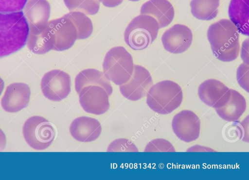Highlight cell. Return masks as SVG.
I'll return each mask as SVG.
<instances>
[{"label":"cell","instance_id":"f1b7e54d","mask_svg":"<svg viewBox=\"0 0 249 180\" xmlns=\"http://www.w3.org/2000/svg\"><path fill=\"white\" fill-rule=\"evenodd\" d=\"M241 58L244 63L249 64V38L242 43L241 48Z\"/></svg>","mask_w":249,"mask_h":180},{"label":"cell","instance_id":"ac0fdd59","mask_svg":"<svg viewBox=\"0 0 249 180\" xmlns=\"http://www.w3.org/2000/svg\"><path fill=\"white\" fill-rule=\"evenodd\" d=\"M245 98L238 91L231 89L228 102L222 107L215 109L218 115L228 122L237 121L246 110Z\"/></svg>","mask_w":249,"mask_h":180},{"label":"cell","instance_id":"7a4b0ae2","mask_svg":"<svg viewBox=\"0 0 249 180\" xmlns=\"http://www.w3.org/2000/svg\"><path fill=\"white\" fill-rule=\"evenodd\" d=\"M235 25L228 19L211 24L207 37L215 57L222 62H231L238 56L239 34Z\"/></svg>","mask_w":249,"mask_h":180},{"label":"cell","instance_id":"7402d4cb","mask_svg":"<svg viewBox=\"0 0 249 180\" xmlns=\"http://www.w3.org/2000/svg\"><path fill=\"white\" fill-rule=\"evenodd\" d=\"M64 16L70 19L77 33V39L89 37L93 32V24L91 19L85 13L79 11H70Z\"/></svg>","mask_w":249,"mask_h":180},{"label":"cell","instance_id":"5b68a950","mask_svg":"<svg viewBox=\"0 0 249 180\" xmlns=\"http://www.w3.org/2000/svg\"><path fill=\"white\" fill-rule=\"evenodd\" d=\"M134 65L129 52L122 46H117L107 52L103 63V73L109 81L121 85L131 78Z\"/></svg>","mask_w":249,"mask_h":180},{"label":"cell","instance_id":"4316f807","mask_svg":"<svg viewBox=\"0 0 249 180\" xmlns=\"http://www.w3.org/2000/svg\"><path fill=\"white\" fill-rule=\"evenodd\" d=\"M28 0H0V12L21 11Z\"/></svg>","mask_w":249,"mask_h":180},{"label":"cell","instance_id":"484cf974","mask_svg":"<svg viewBox=\"0 0 249 180\" xmlns=\"http://www.w3.org/2000/svg\"><path fill=\"white\" fill-rule=\"evenodd\" d=\"M145 152H174L172 144L168 141L162 139H156L149 142L145 147Z\"/></svg>","mask_w":249,"mask_h":180},{"label":"cell","instance_id":"8fae6325","mask_svg":"<svg viewBox=\"0 0 249 180\" xmlns=\"http://www.w3.org/2000/svg\"><path fill=\"white\" fill-rule=\"evenodd\" d=\"M51 13V6L47 0H28L23 14L27 21L29 32L42 33L46 28Z\"/></svg>","mask_w":249,"mask_h":180},{"label":"cell","instance_id":"8992f818","mask_svg":"<svg viewBox=\"0 0 249 180\" xmlns=\"http://www.w3.org/2000/svg\"><path fill=\"white\" fill-rule=\"evenodd\" d=\"M23 134L27 144L38 150L49 147L55 136L52 124L46 118L37 115L31 116L26 120Z\"/></svg>","mask_w":249,"mask_h":180},{"label":"cell","instance_id":"30bf717a","mask_svg":"<svg viewBox=\"0 0 249 180\" xmlns=\"http://www.w3.org/2000/svg\"><path fill=\"white\" fill-rule=\"evenodd\" d=\"M78 95L81 107L88 113L100 115L106 113L109 108V96L100 86H86L81 89Z\"/></svg>","mask_w":249,"mask_h":180},{"label":"cell","instance_id":"44dd1931","mask_svg":"<svg viewBox=\"0 0 249 180\" xmlns=\"http://www.w3.org/2000/svg\"><path fill=\"white\" fill-rule=\"evenodd\" d=\"M220 0H192L191 12L196 18L210 20L217 15Z\"/></svg>","mask_w":249,"mask_h":180},{"label":"cell","instance_id":"4dcf8cb0","mask_svg":"<svg viewBox=\"0 0 249 180\" xmlns=\"http://www.w3.org/2000/svg\"><path fill=\"white\" fill-rule=\"evenodd\" d=\"M6 136L3 131L0 129V151L4 150L6 147Z\"/></svg>","mask_w":249,"mask_h":180},{"label":"cell","instance_id":"5bb4252c","mask_svg":"<svg viewBox=\"0 0 249 180\" xmlns=\"http://www.w3.org/2000/svg\"><path fill=\"white\" fill-rule=\"evenodd\" d=\"M198 94L205 104L217 109L228 102L231 95V89L218 80L209 79L200 84Z\"/></svg>","mask_w":249,"mask_h":180},{"label":"cell","instance_id":"1f68e13d","mask_svg":"<svg viewBox=\"0 0 249 180\" xmlns=\"http://www.w3.org/2000/svg\"><path fill=\"white\" fill-rule=\"evenodd\" d=\"M4 87V82L3 80L0 77V95L1 94Z\"/></svg>","mask_w":249,"mask_h":180},{"label":"cell","instance_id":"6da1fadb","mask_svg":"<svg viewBox=\"0 0 249 180\" xmlns=\"http://www.w3.org/2000/svg\"><path fill=\"white\" fill-rule=\"evenodd\" d=\"M29 33L28 24L22 11L0 12V58L23 48Z\"/></svg>","mask_w":249,"mask_h":180},{"label":"cell","instance_id":"9c48e42d","mask_svg":"<svg viewBox=\"0 0 249 180\" xmlns=\"http://www.w3.org/2000/svg\"><path fill=\"white\" fill-rule=\"evenodd\" d=\"M152 85L149 72L145 67L135 65L131 78L126 83L120 85L119 89L126 98L137 101L146 96Z\"/></svg>","mask_w":249,"mask_h":180},{"label":"cell","instance_id":"603a6c76","mask_svg":"<svg viewBox=\"0 0 249 180\" xmlns=\"http://www.w3.org/2000/svg\"><path fill=\"white\" fill-rule=\"evenodd\" d=\"M67 8L71 11H79L88 15H94L99 10L98 0H63Z\"/></svg>","mask_w":249,"mask_h":180},{"label":"cell","instance_id":"2e32d148","mask_svg":"<svg viewBox=\"0 0 249 180\" xmlns=\"http://www.w3.org/2000/svg\"><path fill=\"white\" fill-rule=\"evenodd\" d=\"M69 130L71 135L76 140L81 142H90L99 137L102 127L97 119L82 116L72 121Z\"/></svg>","mask_w":249,"mask_h":180},{"label":"cell","instance_id":"d6a6232c","mask_svg":"<svg viewBox=\"0 0 249 180\" xmlns=\"http://www.w3.org/2000/svg\"><path fill=\"white\" fill-rule=\"evenodd\" d=\"M130 1H139L140 0H129Z\"/></svg>","mask_w":249,"mask_h":180},{"label":"cell","instance_id":"3957f363","mask_svg":"<svg viewBox=\"0 0 249 180\" xmlns=\"http://www.w3.org/2000/svg\"><path fill=\"white\" fill-rule=\"evenodd\" d=\"M183 92L180 86L170 80H164L152 85L146 94L149 108L159 114L172 113L180 105Z\"/></svg>","mask_w":249,"mask_h":180},{"label":"cell","instance_id":"4fadbf2b","mask_svg":"<svg viewBox=\"0 0 249 180\" xmlns=\"http://www.w3.org/2000/svg\"><path fill=\"white\" fill-rule=\"evenodd\" d=\"M193 41V33L187 26L176 24L166 30L161 36L164 49L173 53H181L190 47Z\"/></svg>","mask_w":249,"mask_h":180},{"label":"cell","instance_id":"e0dca14e","mask_svg":"<svg viewBox=\"0 0 249 180\" xmlns=\"http://www.w3.org/2000/svg\"><path fill=\"white\" fill-rule=\"evenodd\" d=\"M140 14L153 16L157 21L159 28H162L173 21L175 11L168 0H149L142 5Z\"/></svg>","mask_w":249,"mask_h":180},{"label":"cell","instance_id":"9a60e30c","mask_svg":"<svg viewBox=\"0 0 249 180\" xmlns=\"http://www.w3.org/2000/svg\"><path fill=\"white\" fill-rule=\"evenodd\" d=\"M31 90L27 84L14 82L7 86L1 105L6 112L16 113L24 108L28 104Z\"/></svg>","mask_w":249,"mask_h":180},{"label":"cell","instance_id":"7c38bea8","mask_svg":"<svg viewBox=\"0 0 249 180\" xmlns=\"http://www.w3.org/2000/svg\"><path fill=\"white\" fill-rule=\"evenodd\" d=\"M172 127L174 133L180 140L191 142L196 140L199 136L200 121L195 113L184 110L174 116Z\"/></svg>","mask_w":249,"mask_h":180},{"label":"cell","instance_id":"52a82bcc","mask_svg":"<svg viewBox=\"0 0 249 180\" xmlns=\"http://www.w3.org/2000/svg\"><path fill=\"white\" fill-rule=\"evenodd\" d=\"M43 33L53 50L58 51L69 49L77 39L76 27L70 19L64 16L50 20Z\"/></svg>","mask_w":249,"mask_h":180},{"label":"cell","instance_id":"d6986e66","mask_svg":"<svg viewBox=\"0 0 249 180\" xmlns=\"http://www.w3.org/2000/svg\"><path fill=\"white\" fill-rule=\"evenodd\" d=\"M92 85L102 87L109 96L112 93L113 88L110 81L103 72L94 68H87L77 74L75 78V89L78 94L83 87Z\"/></svg>","mask_w":249,"mask_h":180},{"label":"cell","instance_id":"ffe728a7","mask_svg":"<svg viewBox=\"0 0 249 180\" xmlns=\"http://www.w3.org/2000/svg\"><path fill=\"white\" fill-rule=\"evenodd\" d=\"M249 0H231L228 14L231 22L238 32L248 36L249 34Z\"/></svg>","mask_w":249,"mask_h":180},{"label":"cell","instance_id":"83f0119b","mask_svg":"<svg viewBox=\"0 0 249 180\" xmlns=\"http://www.w3.org/2000/svg\"><path fill=\"white\" fill-rule=\"evenodd\" d=\"M237 80L240 86L247 92L249 89V65L243 63L238 67Z\"/></svg>","mask_w":249,"mask_h":180},{"label":"cell","instance_id":"277c9868","mask_svg":"<svg viewBox=\"0 0 249 180\" xmlns=\"http://www.w3.org/2000/svg\"><path fill=\"white\" fill-rule=\"evenodd\" d=\"M159 26L153 16L140 15L129 22L124 32L126 44L134 50L148 48L156 39Z\"/></svg>","mask_w":249,"mask_h":180},{"label":"cell","instance_id":"ba28073f","mask_svg":"<svg viewBox=\"0 0 249 180\" xmlns=\"http://www.w3.org/2000/svg\"><path fill=\"white\" fill-rule=\"evenodd\" d=\"M41 89L49 100L60 101L66 98L71 92V77L60 69H53L46 73L41 81Z\"/></svg>","mask_w":249,"mask_h":180},{"label":"cell","instance_id":"f546056e","mask_svg":"<svg viewBox=\"0 0 249 180\" xmlns=\"http://www.w3.org/2000/svg\"><path fill=\"white\" fill-rule=\"evenodd\" d=\"M124 0H98L105 6L113 8L121 4Z\"/></svg>","mask_w":249,"mask_h":180},{"label":"cell","instance_id":"cb8c5ba5","mask_svg":"<svg viewBox=\"0 0 249 180\" xmlns=\"http://www.w3.org/2000/svg\"><path fill=\"white\" fill-rule=\"evenodd\" d=\"M26 44L28 49L35 54H43L53 50L52 46L43 32L39 34L29 32Z\"/></svg>","mask_w":249,"mask_h":180},{"label":"cell","instance_id":"d4e9b609","mask_svg":"<svg viewBox=\"0 0 249 180\" xmlns=\"http://www.w3.org/2000/svg\"><path fill=\"white\" fill-rule=\"evenodd\" d=\"M107 152H137L136 146L129 140L119 138L113 141L108 146Z\"/></svg>","mask_w":249,"mask_h":180}]
</instances>
